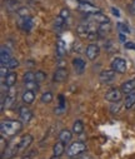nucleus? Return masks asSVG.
<instances>
[{"mask_svg":"<svg viewBox=\"0 0 135 159\" xmlns=\"http://www.w3.org/2000/svg\"><path fill=\"white\" fill-rule=\"evenodd\" d=\"M118 28H119V30L121 31V33H125V34H129L130 31H129V28L125 25V24H123V23H118Z\"/></svg>","mask_w":135,"mask_h":159,"instance_id":"2f4dec72","label":"nucleus"},{"mask_svg":"<svg viewBox=\"0 0 135 159\" xmlns=\"http://www.w3.org/2000/svg\"><path fill=\"white\" fill-rule=\"evenodd\" d=\"M100 54V47L95 43H92V44H89L85 49V55L89 60H95Z\"/></svg>","mask_w":135,"mask_h":159,"instance_id":"39448f33","label":"nucleus"},{"mask_svg":"<svg viewBox=\"0 0 135 159\" xmlns=\"http://www.w3.org/2000/svg\"><path fill=\"white\" fill-rule=\"evenodd\" d=\"M61 18H64L65 20H68V18L70 16V10L69 9H66V8H64V9H61L60 10V14H59Z\"/></svg>","mask_w":135,"mask_h":159,"instance_id":"7c9ffc66","label":"nucleus"},{"mask_svg":"<svg viewBox=\"0 0 135 159\" xmlns=\"http://www.w3.org/2000/svg\"><path fill=\"white\" fill-rule=\"evenodd\" d=\"M120 89H121V92H123L124 94H130V93H133V92L135 90V78L129 79V80L124 82V83L121 84Z\"/></svg>","mask_w":135,"mask_h":159,"instance_id":"ddd939ff","label":"nucleus"},{"mask_svg":"<svg viewBox=\"0 0 135 159\" xmlns=\"http://www.w3.org/2000/svg\"><path fill=\"white\" fill-rule=\"evenodd\" d=\"M115 76H116V71L114 69H105V70L100 71L99 80L104 84H109V83H113L115 80Z\"/></svg>","mask_w":135,"mask_h":159,"instance_id":"20e7f679","label":"nucleus"},{"mask_svg":"<svg viewBox=\"0 0 135 159\" xmlns=\"http://www.w3.org/2000/svg\"><path fill=\"white\" fill-rule=\"evenodd\" d=\"M65 152V143L63 142H58L55 143V145L53 147V154L56 157H61Z\"/></svg>","mask_w":135,"mask_h":159,"instance_id":"6ab92c4d","label":"nucleus"},{"mask_svg":"<svg viewBox=\"0 0 135 159\" xmlns=\"http://www.w3.org/2000/svg\"><path fill=\"white\" fill-rule=\"evenodd\" d=\"M66 53V45L64 43L63 39H58V42H56V55L59 58H63Z\"/></svg>","mask_w":135,"mask_h":159,"instance_id":"a211bd4d","label":"nucleus"},{"mask_svg":"<svg viewBox=\"0 0 135 159\" xmlns=\"http://www.w3.org/2000/svg\"><path fill=\"white\" fill-rule=\"evenodd\" d=\"M50 159H60V157H56V155H53Z\"/></svg>","mask_w":135,"mask_h":159,"instance_id":"4c0bfd02","label":"nucleus"},{"mask_svg":"<svg viewBox=\"0 0 135 159\" xmlns=\"http://www.w3.org/2000/svg\"><path fill=\"white\" fill-rule=\"evenodd\" d=\"M21 122L19 120H10V119H5L0 124V130H2L3 137H14L21 130Z\"/></svg>","mask_w":135,"mask_h":159,"instance_id":"f257e3e1","label":"nucleus"},{"mask_svg":"<svg viewBox=\"0 0 135 159\" xmlns=\"http://www.w3.org/2000/svg\"><path fill=\"white\" fill-rule=\"evenodd\" d=\"M21 100H23L26 105L33 104V103H34V100H35V92H34V90H29V89H26V90L23 93Z\"/></svg>","mask_w":135,"mask_h":159,"instance_id":"dca6fc26","label":"nucleus"},{"mask_svg":"<svg viewBox=\"0 0 135 159\" xmlns=\"http://www.w3.org/2000/svg\"><path fill=\"white\" fill-rule=\"evenodd\" d=\"M9 68H8V65H4V64H2V68H0V76H2V80L4 82V79L7 78V75L9 74Z\"/></svg>","mask_w":135,"mask_h":159,"instance_id":"cd10ccee","label":"nucleus"},{"mask_svg":"<svg viewBox=\"0 0 135 159\" xmlns=\"http://www.w3.org/2000/svg\"><path fill=\"white\" fill-rule=\"evenodd\" d=\"M124 105H125V108H126L128 110L131 109V108L135 105V92H133V93H130V94L126 95Z\"/></svg>","mask_w":135,"mask_h":159,"instance_id":"4be33fe9","label":"nucleus"},{"mask_svg":"<svg viewBox=\"0 0 135 159\" xmlns=\"http://www.w3.org/2000/svg\"><path fill=\"white\" fill-rule=\"evenodd\" d=\"M73 68L78 74H83L85 68H86V63L81 58H74L73 59Z\"/></svg>","mask_w":135,"mask_h":159,"instance_id":"2eb2a0df","label":"nucleus"},{"mask_svg":"<svg viewBox=\"0 0 135 159\" xmlns=\"http://www.w3.org/2000/svg\"><path fill=\"white\" fill-rule=\"evenodd\" d=\"M121 97H123V92L121 89L118 88H113L105 94V99L110 103H119L121 100Z\"/></svg>","mask_w":135,"mask_h":159,"instance_id":"423d86ee","label":"nucleus"},{"mask_svg":"<svg viewBox=\"0 0 135 159\" xmlns=\"http://www.w3.org/2000/svg\"><path fill=\"white\" fill-rule=\"evenodd\" d=\"M7 65H8V68H9V69H16V68L19 66V61H18L15 58H11V60H10Z\"/></svg>","mask_w":135,"mask_h":159,"instance_id":"c756f323","label":"nucleus"},{"mask_svg":"<svg viewBox=\"0 0 135 159\" xmlns=\"http://www.w3.org/2000/svg\"><path fill=\"white\" fill-rule=\"evenodd\" d=\"M73 133L74 134H81L83 132H84V124H83V122L81 120H75L74 122V124H73Z\"/></svg>","mask_w":135,"mask_h":159,"instance_id":"5701e85b","label":"nucleus"},{"mask_svg":"<svg viewBox=\"0 0 135 159\" xmlns=\"http://www.w3.org/2000/svg\"><path fill=\"white\" fill-rule=\"evenodd\" d=\"M45 79H47V74H45L43 70H38L36 73H35V82L36 83H43Z\"/></svg>","mask_w":135,"mask_h":159,"instance_id":"bb28decb","label":"nucleus"},{"mask_svg":"<svg viewBox=\"0 0 135 159\" xmlns=\"http://www.w3.org/2000/svg\"><path fill=\"white\" fill-rule=\"evenodd\" d=\"M33 135L31 134H24L19 140H18V144H19V150H24L26 149L31 143H33Z\"/></svg>","mask_w":135,"mask_h":159,"instance_id":"4468645a","label":"nucleus"},{"mask_svg":"<svg viewBox=\"0 0 135 159\" xmlns=\"http://www.w3.org/2000/svg\"><path fill=\"white\" fill-rule=\"evenodd\" d=\"M124 47H125V49H129V50H135V43L129 42V43H125V44H124Z\"/></svg>","mask_w":135,"mask_h":159,"instance_id":"72a5a7b5","label":"nucleus"},{"mask_svg":"<svg viewBox=\"0 0 135 159\" xmlns=\"http://www.w3.org/2000/svg\"><path fill=\"white\" fill-rule=\"evenodd\" d=\"M23 80H24V83L35 82V73H34V71H26V73L23 75Z\"/></svg>","mask_w":135,"mask_h":159,"instance_id":"a878e982","label":"nucleus"},{"mask_svg":"<svg viewBox=\"0 0 135 159\" xmlns=\"http://www.w3.org/2000/svg\"><path fill=\"white\" fill-rule=\"evenodd\" d=\"M18 14L20 15V18H23V16H26V15H28V9H25V8H21V9H19V10H18Z\"/></svg>","mask_w":135,"mask_h":159,"instance_id":"f704fd0d","label":"nucleus"},{"mask_svg":"<svg viewBox=\"0 0 135 159\" xmlns=\"http://www.w3.org/2000/svg\"><path fill=\"white\" fill-rule=\"evenodd\" d=\"M124 39H125L124 35H120V40H121V42H124Z\"/></svg>","mask_w":135,"mask_h":159,"instance_id":"58836bf2","label":"nucleus"},{"mask_svg":"<svg viewBox=\"0 0 135 159\" xmlns=\"http://www.w3.org/2000/svg\"><path fill=\"white\" fill-rule=\"evenodd\" d=\"M86 150V144L83 142H74L69 145V148L66 149V155L73 158V157H79L80 154H83Z\"/></svg>","mask_w":135,"mask_h":159,"instance_id":"f03ea898","label":"nucleus"},{"mask_svg":"<svg viewBox=\"0 0 135 159\" xmlns=\"http://www.w3.org/2000/svg\"><path fill=\"white\" fill-rule=\"evenodd\" d=\"M111 10H113V13H114V15H116V16H119V15H120V13L118 11V9H116V8H113Z\"/></svg>","mask_w":135,"mask_h":159,"instance_id":"e433bc0d","label":"nucleus"},{"mask_svg":"<svg viewBox=\"0 0 135 159\" xmlns=\"http://www.w3.org/2000/svg\"><path fill=\"white\" fill-rule=\"evenodd\" d=\"M111 69H114V70H115L116 73H119V74L126 73V70H128L126 60H125L124 58L115 57V58L111 60Z\"/></svg>","mask_w":135,"mask_h":159,"instance_id":"7ed1b4c3","label":"nucleus"},{"mask_svg":"<svg viewBox=\"0 0 135 159\" xmlns=\"http://www.w3.org/2000/svg\"><path fill=\"white\" fill-rule=\"evenodd\" d=\"M8 8L10 10H14L18 8V2L16 0H8Z\"/></svg>","mask_w":135,"mask_h":159,"instance_id":"473e14b6","label":"nucleus"},{"mask_svg":"<svg viewBox=\"0 0 135 159\" xmlns=\"http://www.w3.org/2000/svg\"><path fill=\"white\" fill-rule=\"evenodd\" d=\"M65 23H66V20H65L64 18H61L60 15H58V16L55 18V21H54V28H55V30H56L58 33H60V31L64 29Z\"/></svg>","mask_w":135,"mask_h":159,"instance_id":"412c9836","label":"nucleus"},{"mask_svg":"<svg viewBox=\"0 0 135 159\" xmlns=\"http://www.w3.org/2000/svg\"><path fill=\"white\" fill-rule=\"evenodd\" d=\"M10 60H11V52L9 50V48H7L5 45H3L2 47V50H0V64L7 65Z\"/></svg>","mask_w":135,"mask_h":159,"instance_id":"f8f14e48","label":"nucleus"},{"mask_svg":"<svg viewBox=\"0 0 135 159\" xmlns=\"http://www.w3.org/2000/svg\"><path fill=\"white\" fill-rule=\"evenodd\" d=\"M76 159H93V158L89 157V155H81V157H78Z\"/></svg>","mask_w":135,"mask_h":159,"instance_id":"c9c22d12","label":"nucleus"},{"mask_svg":"<svg viewBox=\"0 0 135 159\" xmlns=\"http://www.w3.org/2000/svg\"><path fill=\"white\" fill-rule=\"evenodd\" d=\"M24 84H25L26 89H29V90H38L39 89V83H36V82H29V83H24Z\"/></svg>","mask_w":135,"mask_h":159,"instance_id":"c85d7f7f","label":"nucleus"},{"mask_svg":"<svg viewBox=\"0 0 135 159\" xmlns=\"http://www.w3.org/2000/svg\"><path fill=\"white\" fill-rule=\"evenodd\" d=\"M18 152H19V144H18V142H14V143L7 145V149L2 153V158L3 159H5V158L7 159H10V158L15 157Z\"/></svg>","mask_w":135,"mask_h":159,"instance_id":"0eeeda50","label":"nucleus"},{"mask_svg":"<svg viewBox=\"0 0 135 159\" xmlns=\"http://www.w3.org/2000/svg\"><path fill=\"white\" fill-rule=\"evenodd\" d=\"M66 78H68V69L66 68H58L54 73V76H53V80L55 83H63L66 80Z\"/></svg>","mask_w":135,"mask_h":159,"instance_id":"1a4fd4ad","label":"nucleus"},{"mask_svg":"<svg viewBox=\"0 0 135 159\" xmlns=\"http://www.w3.org/2000/svg\"><path fill=\"white\" fill-rule=\"evenodd\" d=\"M16 79H18L16 73L11 71V73H9V74L7 75V78L4 79V82H3V83H4L8 88H13V87L15 85V83H16Z\"/></svg>","mask_w":135,"mask_h":159,"instance_id":"f3484780","label":"nucleus"},{"mask_svg":"<svg viewBox=\"0 0 135 159\" xmlns=\"http://www.w3.org/2000/svg\"><path fill=\"white\" fill-rule=\"evenodd\" d=\"M40 100H41L43 104H49V103H52V102H53V93H52V92H45V93L41 95Z\"/></svg>","mask_w":135,"mask_h":159,"instance_id":"393cba45","label":"nucleus"},{"mask_svg":"<svg viewBox=\"0 0 135 159\" xmlns=\"http://www.w3.org/2000/svg\"><path fill=\"white\" fill-rule=\"evenodd\" d=\"M19 116L23 123H29L33 118V111L28 107H20L19 108Z\"/></svg>","mask_w":135,"mask_h":159,"instance_id":"9b49d317","label":"nucleus"},{"mask_svg":"<svg viewBox=\"0 0 135 159\" xmlns=\"http://www.w3.org/2000/svg\"><path fill=\"white\" fill-rule=\"evenodd\" d=\"M19 26H20L21 30L25 31V33L31 31L33 28H34V20H33V18L29 16V15L20 18V20H19Z\"/></svg>","mask_w":135,"mask_h":159,"instance_id":"6e6552de","label":"nucleus"},{"mask_svg":"<svg viewBox=\"0 0 135 159\" xmlns=\"http://www.w3.org/2000/svg\"><path fill=\"white\" fill-rule=\"evenodd\" d=\"M71 137H73V132H70L69 129H63L59 134V140L63 143H68L71 140Z\"/></svg>","mask_w":135,"mask_h":159,"instance_id":"aec40b11","label":"nucleus"},{"mask_svg":"<svg viewBox=\"0 0 135 159\" xmlns=\"http://www.w3.org/2000/svg\"><path fill=\"white\" fill-rule=\"evenodd\" d=\"M55 113L56 114H61L66 110V105H65V99H64V95H59V107H56L55 109Z\"/></svg>","mask_w":135,"mask_h":159,"instance_id":"b1692460","label":"nucleus"},{"mask_svg":"<svg viewBox=\"0 0 135 159\" xmlns=\"http://www.w3.org/2000/svg\"><path fill=\"white\" fill-rule=\"evenodd\" d=\"M79 10H81L85 14H97V13H100V9L94 7L92 3H79Z\"/></svg>","mask_w":135,"mask_h":159,"instance_id":"9d476101","label":"nucleus"}]
</instances>
